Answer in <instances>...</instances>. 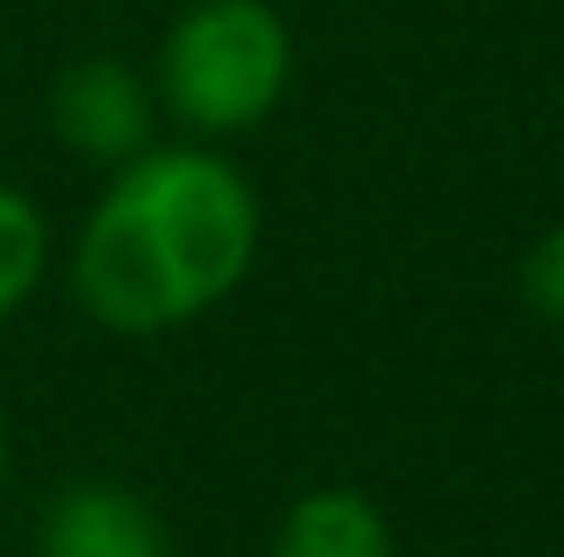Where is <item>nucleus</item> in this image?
<instances>
[{
  "label": "nucleus",
  "instance_id": "obj_1",
  "mask_svg": "<svg viewBox=\"0 0 564 557\" xmlns=\"http://www.w3.org/2000/svg\"><path fill=\"white\" fill-rule=\"evenodd\" d=\"M250 179L207 143H151L108 172L72 243V301L108 336H165L221 307L258 265Z\"/></svg>",
  "mask_w": 564,
  "mask_h": 557
},
{
  "label": "nucleus",
  "instance_id": "obj_2",
  "mask_svg": "<svg viewBox=\"0 0 564 557\" xmlns=\"http://www.w3.org/2000/svg\"><path fill=\"white\" fill-rule=\"evenodd\" d=\"M293 29L272 0H193L158 43V108L186 136H243L286 100Z\"/></svg>",
  "mask_w": 564,
  "mask_h": 557
},
{
  "label": "nucleus",
  "instance_id": "obj_3",
  "mask_svg": "<svg viewBox=\"0 0 564 557\" xmlns=\"http://www.w3.org/2000/svg\"><path fill=\"white\" fill-rule=\"evenodd\" d=\"M158 86L129 57H72L51 79V129L72 157L115 172L158 143Z\"/></svg>",
  "mask_w": 564,
  "mask_h": 557
},
{
  "label": "nucleus",
  "instance_id": "obj_4",
  "mask_svg": "<svg viewBox=\"0 0 564 557\" xmlns=\"http://www.w3.org/2000/svg\"><path fill=\"white\" fill-rule=\"evenodd\" d=\"M36 557H172V544L143 493L108 487V479H72L36 522Z\"/></svg>",
  "mask_w": 564,
  "mask_h": 557
},
{
  "label": "nucleus",
  "instance_id": "obj_5",
  "mask_svg": "<svg viewBox=\"0 0 564 557\" xmlns=\"http://www.w3.org/2000/svg\"><path fill=\"white\" fill-rule=\"evenodd\" d=\"M264 557H400V536L365 487H307L286 501Z\"/></svg>",
  "mask_w": 564,
  "mask_h": 557
},
{
  "label": "nucleus",
  "instance_id": "obj_6",
  "mask_svg": "<svg viewBox=\"0 0 564 557\" xmlns=\"http://www.w3.org/2000/svg\"><path fill=\"white\" fill-rule=\"evenodd\" d=\"M43 272H51V222H43V208L22 186L0 179V321H8L14 307H29V293L43 286Z\"/></svg>",
  "mask_w": 564,
  "mask_h": 557
},
{
  "label": "nucleus",
  "instance_id": "obj_7",
  "mask_svg": "<svg viewBox=\"0 0 564 557\" xmlns=\"http://www.w3.org/2000/svg\"><path fill=\"white\" fill-rule=\"evenodd\" d=\"M522 301H529V315H543L551 329H564V222L543 229V237L529 243V258H522Z\"/></svg>",
  "mask_w": 564,
  "mask_h": 557
},
{
  "label": "nucleus",
  "instance_id": "obj_8",
  "mask_svg": "<svg viewBox=\"0 0 564 557\" xmlns=\"http://www.w3.org/2000/svg\"><path fill=\"white\" fill-rule=\"evenodd\" d=\"M0 472H8V415H0Z\"/></svg>",
  "mask_w": 564,
  "mask_h": 557
}]
</instances>
